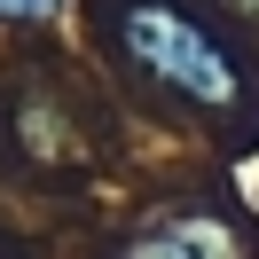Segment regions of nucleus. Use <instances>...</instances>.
Listing matches in <instances>:
<instances>
[{
  "mask_svg": "<svg viewBox=\"0 0 259 259\" xmlns=\"http://www.w3.org/2000/svg\"><path fill=\"white\" fill-rule=\"evenodd\" d=\"M95 32L157 110L212 126H243L259 110V71L196 0H95Z\"/></svg>",
  "mask_w": 259,
  "mask_h": 259,
  "instance_id": "f257e3e1",
  "label": "nucleus"
},
{
  "mask_svg": "<svg viewBox=\"0 0 259 259\" xmlns=\"http://www.w3.org/2000/svg\"><path fill=\"white\" fill-rule=\"evenodd\" d=\"M118 259H243V236L236 220H220V212H165V220H149L142 236L118 243Z\"/></svg>",
  "mask_w": 259,
  "mask_h": 259,
  "instance_id": "f03ea898",
  "label": "nucleus"
},
{
  "mask_svg": "<svg viewBox=\"0 0 259 259\" xmlns=\"http://www.w3.org/2000/svg\"><path fill=\"white\" fill-rule=\"evenodd\" d=\"M63 0H0V24H48Z\"/></svg>",
  "mask_w": 259,
  "mask_h": 259,
  "instance_id": "7ed1b4c3",
  "label": "nucleus"
}]
</instances>
